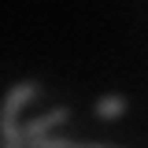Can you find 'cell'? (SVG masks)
Here are the masks:
<instances>
[{
	"label": "cell",
	"mask_w": 148,
	"mask_h": 148,
	"mask_svg": "<svg viewBox=\"0 0 148 148\" xmlns=\"http://www.w3.org/2000/svg\"><path fill=\"white\" fill-rule=\"evenodd\" d=\"M37 92H41V82L30 78V82H18L15 89L4 96V104H0V145H8V148L26 145L22 141V130H18V111L26 108Z\"/></svg>",
	"instance_id": "1"
},
{
	"label": "cell",
	"mask_w": 148,
	"mask_h": 148,
	"mask_svg": "<svg viewBox=\"0 0 148 148\" xmlns=\"http://www.w3.org/2000/svg\"><path fill=\"white\" fill-rule=\"evenodd\" d=\"M63 122H71V108H56V111H48V115L34 119V122H26V126H22V141L30 145L34 137H45L52 126H63Z\"/></svg>",
	"instance_id": "2"
},
{
	"label": "cell",
	"mask_w": 148,
	"mask_h": 148,
	"mask_svg": "<svg viewBox=\"0 0 148 148\" xmlns=\"http://www.w3.org/2000/svg\"><path fill=\"white\" fill-rule=\"evenodd\" d=\"M126 111V96H104L96 104V119H119Z\"/></svg>",
	"instance_id": "3"
}]
</instances>
